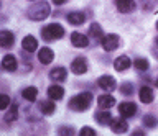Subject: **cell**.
Listing matches in <instances>:
<instances>
[{"instance_id": "cell-1", "label": "cell", "mask_w": 158, "mask_h": 136, "mask_svg": "<svg viewBox=\"0 0 158 136\" xmlns=\"http://www.w3.org/2000/svg\"><path fill=\"white\" fill-rule=\"evenodd\" d=\"M49 13H51L49 3L44 2V0H41V2L33 3V5L28 8L27 15H28L30 20H33V21H41V20H44V18L49 17Z\"/></svg>"}, {"instance_id": "cell-2", "label": "cell", "mask_w": 158, "mask_h": 136, "mask_svg": "<svg viewBox=\"0 0 158 136\" xmlns=\"http://www.w3.org/2000/svg\"><path fill=\"white\" fill-rule=\"evenodd\" d=\"M91 102H92V94L82 92V94L73 97L69 100V108L73 111H86L89 108V105H91Z\"/></svg>"}, {"instance_id": "cell-3", "label": "cell", "mask_w": 158, "mask_h": 136, "mask_svg": "<svg viewBox=\"0 0 158 136\" xmlns=\"http://www.w3.org/2000/svg\"><path fill=\"white\" fill-rule=\"evenodd\" d=\"M41 36L44 41H53V40H59L64 36V28L59 23H51V25L44 26L41 30Z\"/></svg>"}, {"instance_id": "cell-4", "label": "cell", "mask_w": 158, "mask_h": 136, "mask_svg": "<svg viewBox=\"0 0 158 136\" xmlns=\"http://www.w3.org/2000/svg\"><path fill=\"white\" fill-rule=\"evenodd\" d=\"M101 45L106 51H114L118 48V45H120V38L117 35H106V36H102Z\"/></svg>"}, {"instance_id": "cell-5", "label": "cell", "mask_w": 158, "mask_h": 136, "mask_svg": "<svg viewBox=\"0 0 158 136\" xmlns=\"http://www.w3.org/2000/svg\"><path fill=\"white\" fill-rule=\"evenodd\" d=\"M97 85L101 87L102 90H106V92H112V90L117 89V82H115V79H114L112 76H102V77H99Z\"/></svg>"}, {"instance_id": "cell-6", "label": "cell", "mask_w": 158, "mask_h": 136, "mask_svg": "<svg viewBox=\"0 0 158 136\" xmlns=\"http://www.w3.org/2000/svg\"><path fill=\"white\" fill-rule=\"evenodd\" d=\"M118 113H120L123 118H130L137 113V105L132 103V102H122L118 105Z\"/></svg>"}, {"instance_id": "cell-7", "label": "cell", "mask_w": 158, "mask_h": 136, "mask_svg": "<svg viewBox=\"0 0 158 136\" xmlns=\"http://www.w3.org/2000/svg\"><path fill=\"white\" fill-rule=\"evenodd\" d=\"M71 71L74 72V74H77V76H81L84 74V72L87 71V62L84 57H76L73 62H71Z\"/></svg>"}, {"instance_id": "cell-8", "label": "cell", "mask_w": 158, "mask_h": 136, "mask_svg": "<svg viewBox=\"0 0 158 136\" xmlns=\"http://www.w3.org/2000/svg\"><path fill=\"white\" fill-rule=\"evenodd\" d=\"M22 46H23V49H25V51L33 52V51H36V49H38V41H36V38H35V36L28 35V36H25V38H23Z\"/></svg>"}, {"instance_id": "cell-9", "label": "cell", "mask_w": 158, "mask_h": 136, "mask_svg": "<svg viewBox=\"0 0 158 136\" xmlns=\"http://www.w3.org/2000/svg\"><path fill=\"white\" fill-rule=\"evenodd\" d=\"M13 41H15V36L12 31H8V30L0 31V46L2 48H10L13 45Z\"/></svg>"}, {"instance_id": "cell-10", "label": "cell", "mask_w": 158, "mask_h": 136, "mask_svg": "<svg viewBox=\"0 0 158 136\" xmlns=\"http://www.w3.org/2000/svg\"><path fill=\"white\" fill-rule=\"evenodd\" d=\"M130 64H132V61H130V57H128V56H118L117 59L114 61V67H115V71H118V72L128 69Z\"/></svg>"}, {"instance_id": "cell-11", "label": "cell", "mask_w": 158, "mask_h": 136, "mask_svg": "<svg viewBox=\"0 0 158 136\" xmlns=\"http://www.w3.org/2000/svg\"><path fill=\"white\" fill-rule=\"evenodd\" d=\"M38 59L41 64H49V62H53V59H54V52L49 49V48H41L38 52Z\"/></svg>"}, {"instance_id": "cell-12", "label": "cell", "mask_w": 158, "mask_h": 136, "mask_svg": "<svg viewBox=\"0 0 158 136\" xmlns=\"http://www.w3.org/2000/svg\"><path fill=\"white\" fill-rule=\"evenodd\" d=\"M138 97H140V102H143V103H152L153 99H155V95H153V90L150 89V87L143 85L140 90H138Z\"/></svg>"}, {"instance_id": "cell-13", "label": "cell", "mask_w": 158, "mask_h": 136, "mask_svg": "<svg viewBox=\"0 0 158 136\" xmlns=\"http://www.w3.org/2000/svg\"><path fill=\"white\" fill-rule=\"evenodd\" d=\"M71 43H73V46H76V48H86L89 45V40H87V36L74 31L71 35Z\"/></svg>"}, {"instance_id": "cell-14", "label": "cell", "mask_w": 158, "mask_h": 136, "mask_svg": "<svg viewBox=\"0 0 158 136\" xmlns=\"http://www.w3.org/2000/svg\"><path fill=\"white\" fill-rule=\"evenodd\" d=\"M110 128H112L114 133H125L128 130V125L123 118H114L112 123H110Z\"/></svg>"}, {"instance_id": "cell-15", "label": "cell", "mask_w": 158, "mask_h": 136, "mask_svg": "<svg viewBox=\"0 0 158 136\" xmlns=\"http://www.w3.org/2000/svg\"><path fill=\"white\" fill-rule=\"evenodd\" d=\"M112 115H110V111L109 110H101V111H97L96 113V121L99 125H110L112 123Z\"/></svg>"}, {"instance_id": "cell-16", "label": "cell", "mask_w": 158, "mask_h": 136, "mask_svg": "<svg viewBox=\"0 0 158 136\" xmlns=\"http://www.w3.org/2000/svg\"><path fill=\"white\" fill-rule=\"evenodd\" d=\"M97 103H99V108H104V110H107V108H110V107L115 105V99H114L112 95H107V94H104L101 95L97 99Z\"/></svg>"}, {"instance_id": "cell-17", "label": "cell", "mask_w": 158, "mask_h": 136, "mask_svg": "<svg viewBox=\"0 0 158 136\" xmlns=\"http://www.w3.org/2000/svg\"><path fill=\"white\" fill-rule=\"evenodd\" d=\"M115 5L118 8V12L128 13L135 8V2H133V0H115Z\"/></svg>"}, {"instance_id": "cell-18", "label": "cell", "mask_w": 158, "mask_h": 136, "mask_svg": "<svg viewBox=\"0 0 158 136\" xmlns=\"http://www.w3.org/2000/svg\"><path fill=\"white\" fill-rule=\"evenodd\" d=\"M48 97L49 99H53V100H61L63 97H64V89L61 85H51V87H48Z\"/></svg>"}, {"instance_id": "cell-19", "label": "cell", "mask_w": 158, "mask_h": 136, "mask_svg": "<svg viewBox=\"0 0 158 136\" xmlns=\"http://www.w3.org/2000/svg\"><path fill=\"white\" fill-rule=\"evenodd\" d=\"M2 67L5 71H8V72H12L17 69V59H15V56L13 54H7V56H3V59H2Z\"/></svg>"}, {"instance_id": "cell-20", "label": "cell", "mask_w": 158, "mask_h": 136, "mask_svg": "<svg viewBox=\"0 0 158 136\" xmlns=\"http://www.w3.org/2000/svg\"><path fill=\"white\" fill-rule=\"evenodd\" d=\"M66 69L64 67H56V69H53L51 72H49V79L54 80V82H63L66 80Z\"/></svg>"}, {"instance_id": "cell-21", "label": "cell", "mask_w": 158, "mask_h": 136, "mask_svg": "<svg viewBox=\"0 0 158 136\" xmlns=\"http://www.w3.org/2000/svg\"><path fill=\"white\" fill-rule=\"evenodd\" d=\"M84 20H86V15H84L82 12H71L68 15V21L71 23V25H82Z\"/></svg>"}, {"instance_id": "cell-22", "label": "cell", "mask_w": 158, "mask_h": 136, "mask_svg": "<svg viewBox=\"0 0 158 136\" xmlns=\"http://www.w3.org/2000/svg\"><path fill=\"white\" fill-rule=\"evenodd\" d=\"M40 110H41L43 115H53L54 110H56V105H54L53 99H49L46 102H41V103H40Z\"/></svg>"}, {"instance_id": "cell-23", "label": "cell", "mask_w": 158, "mask_h": 136, "mask_svg": "<svg viewBox=\"0 0 158 136\" xmlns=\"http://www.w3.org/2000/svg\"><path fill=\"white\" fill-rule=\"evenodd\" d=\"M22 95H23L25 100L35 102V100H36V97H38V89H36V87H27V89H23Z\"/></svg>"}, {"instance_id": "cell-24", "label": "cell", "mask_w": 158, "mask_h": 136, "mask_svg": "<svg viewBox=\"0 0 158 136\" xmlns=\"http://www.w3.org/2000/svg\"><path fill=\"white\" fill-rule=\"evenodd\" d=\"M89 35H91L94 40H102V28L99 23H92L91 26H89Z\"/></svg>"}, {"instance_id": "cell-25", "label": "cell", "mask_w": 158, "mask_h": 136, "mask_svg": "<svg viewBox=\"0 0 158 136\" xmlns=\"http://www.w3.org/2000/svg\"><path fill=\"white\" fill-rule=\"evenodd\" d=\"M18 118V107L17 105H12V108H10L7 113H5L3 120L7 121V123H12V121H15Z\"/></svg>"}, {"instance_id": "cell-26", "label": "cell", "mask_w": 158, "mask_h": 136, "mask_svg": "<svg viewBox=\"0 0 158 136\" xmlns=\"http://www.w3.org/2000/svg\"><path fill=\"white\" fill-rule=\"evenodd\" d=\"M133 66H135V69H138V71H147L148 69V61L145 57H137V59L133 61Z\"/></svg>"}, {"instance_id": "cell-27", "label": "cell", "mask_w": 158, "mask_h": 136, "mask_svg": "<svg viewBox=\"0 0 158 136\" xmlns=\"http://www.w3.org/2000/svg\"><path fill=\"white\" fill-rule=\"evenodd\" d=\"M142 121H143V125H145L147 128H155L156 123H158V120L155 118V116H152V115H145Z\"/></svg>"}, {"instance_id": "cell-28", "label": "cell", "mask_w": 158, "mask_h": 136, "mask_svg": "<svg viewBox=\"0 0 158 136\" xmlns=\"http://www.w3.org/2000/svg\"><path fill=\"white\" fill-rule=\"evenodd\" d=\"M120 92L123 95H132L133 94V84H130V82H123V84L120 85Z\"/></svg>"}, {"instance_id": "cell-29", "label": "cell", "mask_w": 158, "mask_h": 136, "mask_svg": "<svg viewBox=\"0 0 158 136\" xmlns=\"http://www.w3.org/2000/svg\"><path fill=\"white\" fill-rule=\"evenodd\" d=\"M8 103H10V99H8V95L2 94V95H0V110H7Z\"/></svg>"}, {"instance_id": "cell-30", "label": "cell", "mask_w": 158, "mask_h": 136, "mask_svg": "<svg viewBox=\"0 0 158 136\" xmlns=\"http://www.w3.org/2000/svg\"><path fill=\"white\" fill-rule=\"evenodd\" d=\"M58 134H61V136H73L74 134V130L73 128H69V126H63V128H59L58 130Z\"/></svg>"}, {"instance_id": "cell-31", "label": "cell", "mask_w": 158, "mask_h": 136, "mask_svg": "<svg viewBox=\"0 0 158 136\" xmlns=\"http://www.w3.org/2000/svg\"><path fill=\"white\" fill-rule=\"evenodd\" d=\"M79 134L81 136H96V131H94L92 128H89V126H84V128L79 131Z\"/></svg>"}, {"instance_id": "cell-32", "label": "cell", "mask_w": 158, "mask_h": 136, "mask_svg": "<svg viewBox=\"0 0 158 136\" xmlns=\"http://www.w3.org/2000/svg\"><path fill=\"white\" fill-rule=\"evenodd\" d=\"M54 5H63V3H66V0H53Z\"/></svg>"}, {"instance_id": "cell-33", "label": "cell", "mask_w": 158, "mask_h": 136, "mask_svg": "<svg viewBox=\"0 0 158 136\" xmlns=\"http://www.w3.org/2000/svg\"><path fill=\"white\" fill-rule=\"evenodd\" d=\"M153 54H155V57L158 59V48H155V49H153Z\"/></svg>"}, {"instance_id": "cell-34", "label": "cell", "mask_w": 158, "mask_h": 136, "mask_svg": "<svg viewBox=\"0 0 158 136\" xmlns=\"http://www.w3.org/2000/svg\"><path fill=\"white\" fill-rule=\"evenodd\" d=\"M155 84H156V87H158V79H156V82H155Z\"/></svg>"}, {"instance_id": "cell-35", "label": "cell", "mask_w": 158, "mask_h": 136, "mask_svg": "<svg viewBox=\"0 0 158 136\" xmlns=\"http://www.w3.org/2000/svg\"><path fill=\"white\" fill-rule=\"evenodd\" d=\"M156 30H158V21H156Z\"/></svg>"}]
</instances>
